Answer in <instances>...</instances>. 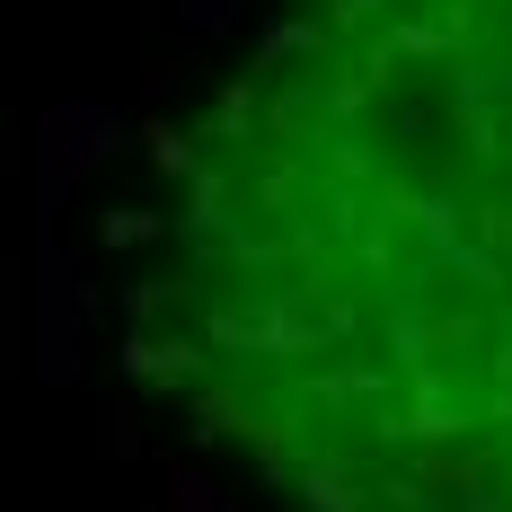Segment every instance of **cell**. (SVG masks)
I'll return each instance as SVG.
<instances>
[{"instance_id": "cell-1", "label": "cell", "mask_w": 512, "mask_h": 512, "mask_svg": "<svg viewBox=\"0 0 512 512\" xmlns=\"http://www.w3.org/2000/svg\"><path fill=\"white\" fill-rule=\"evenodd\" d=\"M124 248V362L265 512H512V0H256Z\"/></svg>"}]
</instances>
